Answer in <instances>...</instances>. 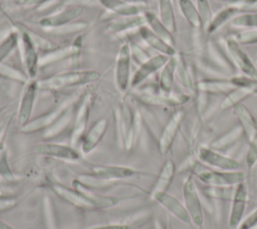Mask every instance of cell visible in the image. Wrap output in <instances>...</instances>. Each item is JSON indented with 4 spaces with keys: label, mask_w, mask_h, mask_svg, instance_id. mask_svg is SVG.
Here are the masks:
<instances>
[{
    "label": "cell",
    "mask_w": 257,
    "mask_h": 229,
    "mask_svg": "<svg viewBox=\"0 0 257 229\" xmlns=\"http://www.w3.org/2000/svg\"><path fill=\"white\" fill-rule=\"evenodd\" d=\"M113 117L118 144L130 151L139 136L142 116L128 103H121L113 110Z\"/></svg>",
    "instance_id": "6da1fadb"
},
{
    "label": "cell",
    "mask_w": 257,
    "mask_h": 229,
    "mask_svg": "<svg viewBox=\"0 0 257 229\" xmlns=\"http://www.w3.org/2000/svg\"><path fill=\"white\" fill-rule=\"evenodd\" d=\"M189 168L193 177L210 187H235L246 180L244 171L217 170L204 165L199 160L192 162Z\"/></svg>",
    "instance_id": "7a4b0ae2"
},
{
    "label": "cell",
    "mask_w": 257,
    "mask_h": 229,
    "mask_svg": "<svg viewBox=\"0 0 257 229\" xmlns=\"http://www.w3.org/2000/svg\"><path fill=\"white\" fill-rule=\"evenodd\" d=\"M100 73L92 69H79L62 71L38 80L39 89L55 91L68 87L80 86L95 82L99 79Z\"/></svg>",
    "instance_id": "3957f363"
},
{
    "label": "cell",
    "mask_w": 257,
    "mask_h": 229,
    "mask_svg": "<svg viewBox=\"0 0 257 229\" xmlns=\"http://www.w3.org/2000/svg\"><path fill=\"white\" fill-rule=\"evenodd\" d=\"M183 201L189 213L192 224L197 229H204V210L199 190L194 181V177L189 175L183 185Z\"/></svg>",
    "instance_id": "277c9868"
},
{
    "label": "cell",
    "mask_w": 257,
    "mask_h": 229,
    "mask_svg": "<svg viewBox=\"0 0 257 229\" xmlns=\"http://www.w3.org/2000/svg\"><path fill=\"white\" fill-rule=\"evenodd\" d=\"M91 106L92 96L90 93H85L79 98L76 108H74L70 134V143L73 147L80 145V142L86 132Z\"/></svg>",
    "instance_id": "5b68a950"
},
{
    "label": "cell",
    "mask_w": 257,
    "mask_h": 229,
    "mask_svg": "<svg viewBox=\"0 0 257 229\" xmlns=\"http://www.w3.org/2000/svg\"><path fill=\"white\" fill-rule=\"evenodd\" d=\"M197 158L204 165L217 170L237 171L240 170L241 167V164L236 159L223 152L217 151L208 145H201L198 148Z\"/></svg>",
    "instance_id": "8992f818"
},
{
    "label": "cell",
    "mask_w": 257,
    "mask_h": 229,
    "mask_svg": "<svg viewBox=\"0 0 257 229\" xmlns=\"http://www.w3.org/2000/svg\"><path fill=\"white\" fill-rule=\"evenodd\" d=\"M19 46L21 48L24 71L29 79H34L37 75L38 67L40 65V55L38 53V48L32 38V35L27 30L22 29L19 31Z\"/></svg>",
    "instance_id": "52a82bcc"
},
{
    "label": "cell",
    "mask_w": 257,
    "mask_h": 229,
    "mask_svg": "<svg viewBox=\"0 0 257 229\" xmlns=\"http://www.w3.org/2000/svg\"><path fill=\"white\" fill-rule=\"evenodd\" d=\"M132 55L128 42H124L120 45L114 66V83L119 92H126L131 85V66H132Z\"/></svg>",
    "instance_id": "ba28073f"
},
{
    "label": "cell",
    "mask_w": 257,
    "mask_h": 229,
    "mask_svg": "<svg viewBox=\"0 0 257 229\" xmlns=\"http://www.w3.org/2000/svg\"><path fill=\"white\" fill-rule=\"evenodd\" d=\"M224 45L236 69L240 70L244 75L257 78V67L249 55L241 47V44L231 36L224 40Z\"/></svg>",
    "instance_id": "9c48e42d"
},
{
    "label": "cell",
    "mask_w": 257,
    "mask_h": 229,
    "mask_svg": "<svg viewBox=\"0 0 257 229\" xmlns=\"http://www.w3.org/2000/svg\"><path fill=\"white\" fill-rule=\"evenodd\" d=\"M191 96L181 92H165L159 87L155 90H145L139 94V99L144 103L159 106H178L190 100Z\"/></svg>",
    "instance_id": "30bf717a"
},
{
    "label": "cell",
    "mask_w": 257,
    "mask_h": 229,
    "mask_svg": "<svg viewBox=\"0 0 257 229\" xmlns=\"http://www.w3.org/2000/svg\"><path fill=\"white\" fill-rule=\"evenodd\" d=\"M249 200L248 187L245 182L235 186L232 204L228 217V229H237L244 219V214Z\"/></svg>",
    "instance_id": "8fae6325"
},
{
    "label": "cell",
    "mask_w": 257,
    "mask_h": 229,
    "mask_svg": "<svg viewBox=\"0 0 257 229\" xmlns=\"http://www.w3.org/2000/svg\"><path fill=\"white\" fill-rule=\"evenodd\" d=\"M39 90V83L38 80L29 79L25 84L24 88L21 93L18 112H17V120L20 127L27 124L32 118L35 101L37 98V93Z\"/></svg>",
    "instance_id": "7c38bea8"
},
{
    "label": "cell",
    "mask_w": 257,
    "mask_h": 229,
    "mask_svg": "<svg viewBox=\"0 0 257 229\" xmlns=\"http://www.w3.org/2000/svg\"><path fill=\"white\" fill-rule=\"evenodd\" d=\"M82 5H71L60 11L43 16L38 20V25L45 30H52L75 21L83 12Z\"/></svg>",
    "instance_id": "4fadbf2b"
},
{
    "label": "cell",
    "mask_w": 257,
    "mask_h": 229,
    "mask_svg": "<svg viewBox=\"0 0 257 229\" xmlns=\"http://www.w3.org/2000/svg\"><path fill=\"white\" fill-rule=\"evenodd\" d=\"M184 110L178 109L174 111L162 129L158 139V148L162 155L168 154V152L171 150L180 130L181 124L184 120Z\"/></svg>",
    "instance_id": "5bb4252c"
},
{
    "label": "cell",
    "mask_w": 257,
    "mask_h": 229,
    "mask_svg": "<svg viewBox=\"0 0 257 229\" xmlns=\"http://www.w3.org/2000/svg\"><path fill=\"white\" fill-rule=\"evenodd\" d=\"M35 153L41 156H46L68 162H76L79 161L81 158L79 151L76 150L75 147L51 142L38 144L35 147Z\"/></svg>",
    "instance_id": "9a60e30c"
},
{
    "label": "cell",
    "mask_w": 257,
    "mask_h": 229,
    "mask_svg": "<svg viewBox=\"0 0 257 229\" xmlns=\"http://www.w3.org/2000/svg\"><path fill=\"white\" fill-rule=\"evenodd\" d=\"M152 200L158 202L163 208H165L169 213H171L174 217L179 219L185 224L190 225L192 228H194L191 218L189 216V213L184 205L178 198L170 194L168 191L166 192H159L155 193L150 196Z\"/></svg>",
    "instance_id": "2e32d148"
},
{
    "label": "cell",
    "mask_w": 257,
    "mask_h": 229,
    "mask_svg": "<svg viewBox=\"0 0 257 229\" xmlns=\"http://www.w3.org/2000/svg\"><path fill=\"white\" fill-rule=\"evenodd\" d=\"M205 49L208 57L204 61L211 64L210 69L224 70L225 73H231L236 69L226 49H223V47L218 42L209 40L205 45Z\"/></svg>",
    "instance_id": "e0dca14e"
},
{
    "label": "cell",
    "mask_w": 257,
    "mask_h": 229,
    "mask_svg": "<svg viewBox=\"0 0 257 229\" xmlns=\"http://www.w3.org/2000/svg\"><path fill=\"white\" fill-rule=\"evenodd\" d=\"M71 101H66L61 103L60 105L54 107L53 109L46 111L34 119H31L27 124L20 127V132L24 134H32L39 131H45L48 129L63 112L64 110L71 105Z\"/></svg>",
    "instance_id": "ac0fdd59"
},
{
    "label": "cell",
    "mask_w": 257,
    "mask_h": 229,
    "mask_svg": "<svg viewBox=\"0 0 257 229\" xmlns=\"http://www.w3.org/2000/svg\"><path fill=\"white\" fill-rule=\"evenodd\" d=\"M80 50L81 40L80 37H78L69 45L54 46L47 51H43V54L40 55L39 63L40 65H46L69 58H76V56L79 55Z\"/></svg>",
    "instance_id": "d6986e66"
},
{
    "label": "cell",
    "mask_w": 257,
    "mask_h": 229,
    "mask_svg": "<svg viewBox=\"0 0 257 229\" xmlns=\"http://www.w3.org/2000/svg\"><path fill=\"white\" fill-rule=\"evenodd\" d=\"M50 188L52 192L61 198L63 201L67 202L70 205H73L78 208L87 209V210H95L94 204L88 200L78 189L72 187L69 188L60 183H51Z\"/></svg>",
    "instance_id": "ffe728a7"
},
{
    "label": "cell",
    "mask_w": 257,
    "mask_h": 229,
    "mask_svg": "<svg viewBox=\"0 0 257 229\" xmlns=\"http://www.w3.org/2000/svg\"><path fill=\"white\" fill-rule=\"evenodd\" d=\"M91 174L103 181L112 183L117 180H125L135 177L139 172L126 166L96 165L91 167Z\"/></svg>",
    "instance_id": "44dd1931"
},
{
    "label": "cell",
    "mask_w": 257,
    "mask_h": 229,
    "mask_svg": "<svg viewBox=\"0 0 257 229\" xmlns=\"http://www.w3.org/2000/svg\"><path fill=\"white\" fill-rule=\"evenodd\" d=\"M168 59H169V56L161 53H157L151 56L149 59L143 62L139 66V68L136 70V72L134 73L131 79V86L132 87L139 86L152 74L160 71L161 68L166 64Z\"/></svg>",
    "instance_id": "7402d4cb"
},
{
    "label": "cell",
    "mask_w": 257,
    "mask_h": 229,
    "mask_svg": "<svg viewBox=\"0 0 257 229\" xmlns=\"http://www.w3.org/2000/svg\"><path fill=\"white\" fill-rule=\"evenodd\" d=\"M107 127L108 120L103 117L96 120L93 123V125L89 128V130L85 132L80 142V150L83 155L90 154L97 147V145L104 137Z\"/></svg>",
    "instance_id": "603a6c76"
},
{
    "label": "cell",
    "mask_w": 257,
    "mask_h": 229,
    "mask_svg": "<svg viewBox=\"0 0 257 229\" xmlns=\"http://www.w3.org/2000/svg\"><path fill=\"white\" fill-rule=\"evenodd\" d=\"M108 23L109 24L106 28V31L112 34H118L130 31L132 29H139L140 27L146 25V19L144 13H142L138 15L119 16L112 18Z\"/></svg>",
    "instance_id": "cb8c5ba5"
},
{
    "label": "cell",
    "mask_w": 257,
    "mask_h": 229,
    "mask_svg": "<svg viewBox=\"0 0 257 229\" xmlns=\"http://www.w3.org/2000/svg\"><path fill=\"white\" fill-rule=\"evenodd\" d=\"M235 86L230 80V77H214L198 80L197 92L206 94H227L233 90Z\"/></svg>",
    "instance_id": "d4e9b609"
},
{
    "label": "cell",
    "mask_w": 257,
    "mask_h": 229,
    "mask_svg": "<svg viewBox=\"0 0 257 229\" xmlns=\"http://www.w3.org/2000/svg\"><path fill=\"white\" fill-rule=\"evenodd\" d=\"M139 34L141 38L145 41V43L156 50L158 53L167 55L169 57L174 56L177 54V50L174 46L168 44L166 41H164L161 37H159L157 34H155L148 25H144L138 29Z\"/></svg>",
    "instance_id": "484cf974"
},
{
    "label": "cell",
    "mask_w": 257,
    "mask_h": 229,
    "mask_svg": "<svg viewBox=\"0 0 257 229\" xmlns=\"http://www.w3.org/2000/svg\"><path fill=\"white\" fill-rule=\"evenodd\" d=\"M176 78L189 92L197 94V82L196 74L192 67L187 64L181 53H177V67H176Z\"/></svg>",
    "instance_id": "4316f807"
},
{
    "label": "cell",
    "mask_w": 257,
    "mask_h": 229,
    "mask_svg": "<svg viewBox=\"0 0 257 229\" xmlns=\"http://www.w3.org/2000/svg\"><path fill=\"white\" fill-rule=\"evenodd\" d=\"M233 111L238 119L239 126L242 128L244 137L250 142L257 135V121L252 112L243 103L233 107Z\"/></svg>",
    "instance_id": "83f0119b"
},
{
    "label": "cell",
    "mask_w": 257,
    "mask_h": 229,
    "mask_svg": "<svg viewBox=\"0 0 257 229\" xmlns=\"http://www.w3.org/2000/svg\"><path fill=\"white\" fill-rule=\"evenodd\" d=\"M176 171H177V167L175 162L172 159L166 160L156 178V181L150 192V196L155 193L166 192L170 188L175 178Z\"/></svg>",
    "instance_id": "f1b7e54d"
},
{
    "label": "cell",
    "mask_w": 257,
    "mask_h": 229,
    "mask_svg": "<svg viewBox=\"0 0 257 229\" xmlns=\"http://www.w3.org/2000/svg\"><path fill=\"white\" fill-rule=\"evenodd\" d=\"M72 187L78 189L88 200H90L94 204L96 209L110 208L117 205L118 203V199L116 197L95 193L91 189L82 185L77 179L72 181Z\"/></svg>",
    "instance_id": "f546056e"
},
{
    "label": "cell",
    "mask_w": 257,
    "mask_h": 229,
    "mask_svg": "<svg viewBox=\"0 0 257 229\" xmlns=\"http://www.w3.org/2000/svg\"><path fill=\"white\" fill-rule=\"evenodd\" d=\"M99 4L116 16L142 14V5L124 0H98Z\"/></svg>",
    "instance_id": "4dcf8cb0"
},
{
    "label": "cell",
    "mask_w": 257,
    "mask_h": 229,
    "mask_svg": "<svg viewBox=\"0 0 257 229\" xmlns=\"http://www.w3.org/2000/svg\"><path fill=\"white\" fill-rule=\"evenodd\" d=\"M243 136H244V134H243L242 128L238 125L234 128H231L230 130L226 131L225 133L221 134L217 138H215L210 143L209 146L217 151L225 153L231 147L236 145Z\"/></svg>",
    "instance_id": "1f68e13d"
},
{
    "label": "cell",
    "mask_w": 257,
    "mask_h": 229,
    "mask_svg": "<svg viewBox=\"0 0 257 229\" xmlns=\"http://www.w3.org/2000/svg\"><path fill=\"white\" fill-rule=\"evenodd\" d=\"M178 53V52H177ZM176 67H177V54L169 57L166 64L159 71L158 87L165 91H173V85L176 78Z\"/></svg>",
    "instance_id": "d6a6232c"
},
{
    "label": "cell",
    "mask_w": 257,
    "mask_h": 229,
    "mask_svg": "<svg viewBox=\"0 0 257 229\" xmlns=\"http://www.w3.org/2000/svg\"><path fill=\"white\" fill-rule=\"evenodd\" d=\"M144 16L146 19V24L155 34L161 37L168 44L176 47V42L173 33L164 25V23L160 20L158 15L151 11H146L144 12Z\"/></svg>",
    "instance_id": "836d02e7"
},
{
    "label": "cell",
    "mask_w": 257,
    "mask_h": 229,
    "mask_svg": "<svg viewBox=\"0 0 257 229\" xmlns=\"http://www.w3.org/2000/svg\"><path fill=\"white\" fill-rule=\"evenodd\" d=\"M243 13L241 9H239L236 6H228L226 8L221 9L220 11H218L216 14L213 15L212 21L210 23V25L208 26L206 33L207 34H213L216 31H218L219 29H221L226 23L231 22V20L237 16L238 14Z\"/></svg>",
    "instance_id": "e575fe53"
},
{
    "label": "cell",
    "mask_w": 257,
    "mask_h": 229,
    "mask_svg": "<svg viewBox=\"0 0 257 229\" xmlns=\"http://www.w3.org/2000/svg\"><path fill=\"white\" fill-rule=\"evenodd\" d=\"M158 7L160 20L172 33L176 32L177 22L172 0H158Z\"/></svg>",
    "instance_id": "d590c367"
},
{
    "label": "cell",
    "mask_w": 257,
    "mask_h": 229,
    "mask_svg": "<svg viewBox=\"0 0 257 229\" xmlns=\"http://www.w3.org/2000/svg\"><path fill=\"white\" fill-rule=\"evenodd\" d=\"M73 105H69L65 110L64 112L48 128L44 131V134H43V138L45 139H51V138H54L56 137L58 134H60L65 128L66 126L72 122L73 120V109H72Z\"/></svg>",
    "instance_id": "8d00e7d4"
},
{
    "label": "cell",
    "mask_w": 257,
    "mask_h": 229,
    "mask_svg": "<svg viewBox=\"0 0 257 229\" xmlns=\"http://www.w3.org/2000/svg\"><path fill=\"white\" fill-rule=\"evenodd\" d=\"M179 9L191 27L201 30V19L197 6L191 0H178Z\"/></svg>",
    "instance_id": "74e56055"
},
{
    "label": "cell",
    "mask_w": 257,
    "mask_h": 229,
    "mask_svg": "<svg viewBox=\"0 0 257 229\" xmlns=\"http://www.w3.org/2000/svg\"><path fill=\"white\" fill-rule=\"evenodd\" d=\"M251 94L240 87H235L233 90L225 94L224 98L220 102V109L221 110H227L229 108H233L235 105L242 103L243 100H245L247 97H249Z\"/></svg>",
    "instance_id": "f35d334b"
},
{
    "label": "cell",
    "mask_w": 257,
    "mask_h": 229,
    "mask_svg": "<svg viewBox=\"0 0 257 229\" xmlns=\"http://www.w3.org/2000/svg\"><path fill=\"white\" fill-rule=\"evenodd\" d=\"M20 33L18 30H13L0 42V63L3 62L9 54L19 45Z\"/></svg>",
    "instance_id": "ab89813d"
},
{
    "label": "cell",
    "mask_w": 257,
    "mask_h": 229,
    "mask_svg": "<svg viewBox=\"0 0 257 229\" xmlns=\"http://www.w3.org/2000/svg\"><path fill=\"white\" fill-rule=\"evenodd\" d=\"M0 77L21 82L24 84L29 80V77L27 76L24 70H20L19 68L10 65L6 62L0 63Z\"/></svg>",
    "instance_id": "60d3db41"
},
{
    "label": "cell",
    "mask_w": 257,
    "mask_h": 229,
    "mask_svg": "<svg viewBox=\"0 0 257 229\" xmlns=\"http://www.w3.org/2000/svg\"><path fill=\"white\" fill-rule=\"evenodd\" d=\"M230 80L235 87L243 88L251 95H257V78L244 74H238L230 76Z\"/></svg>",
    "instance_id": "b9f144b4"
},
{
    "label": "cell",
    "mask_w": 257,
    "mask_h": 229,
    "mask_svg": "<svg viewBox=\"0 0 257 229\" xmlns=\"http://www.w3.org/2000/svg\"><path fill=\"white\" fill-rule=\"evenodd\" d=\"M231 25L235 28H257V12H243L231 20Z\"/></svg>",
    "instance_id": "7bdbcfd3"
},
{
    "label": "cell",
    "mask_w": 257,
    "mask_h": 229,
    "mask_svg": "<svg viewBox=\"0 0 257 229\" xmlns=\"http://www.w3.org/2000/svg\"><path fill=\"white\" fill-rule=\"evenodd\" d=\"M197 9L200 15L201 19V30L206 32L208 26L210 25L212 18H213V12L210 6V3L208 0H197Z\"/></svg>",
    "instance_id": "ee69618b"
},
{
    "label": "cell",
    "mask_w": 257,
    "mask_h": 229,
    "mask_svg": "<svg viewBox=\"0 0 257 229\" xmlns=\"http://www.w3.org/2000/svg\"><path fill=\"white\" fill-rule=\"evenodd\" d=\"M0 177L7 182L15 180V176L9 165L7 150L2 143L0 144Z\"/></svg>",
    "instance_id": "f6af8a7d"
},
{
    "label": "cell",
    "mask_w": 257,
    "mask_h": 229,
    "mask_svg": "<svg viewBox=\"0 0 257 229\" xmlns=\"http://www.w3.org/2000/svg\"><path fill=\"white\" fill-rule=\"evenodd\" d=\"M232 37L241 45H250L257 43V28H246L232 35Z\"/></svg>",
    "instance_id": "bcb514c9"
},
{
    "label": "cell",
    "mask_w": 257,
    "mask_h": 229,
    "mask_svg": "<svg viewBox=\"0 0 257 229\" xmlns=\"http://www.w3.org/2000/svg\"><path fill=\"white\" fill-rule=\"evenodd\" d=\"M88 27V22L87 21H73L69 24H66L64 26L49 30L50 32L54 34H71L75 32H80L83 30H86Z\"/></svg>",
    "instance_id": "7dc6e473"
},
{
    "label": "cell",
    "mask_w": 257,
    "mask_h": 229,
    "mask_svg": "<svg viewBox=\"0 0 257 229\" xmlns=\"http://www.w3.org/2000/svg\"><path fill=\"white\" fill-rule=\"evenodd\" d=\"M128 45H130V49H131L132 59L135 60L139 65H141L143 62H145L147 59H149L151 57L145 51V49L136 41H130Z\"/></svg>",
    "instance_id": "c3c4849f"
},
{
    "label": "cell",
    "mask_w": 257,
    "mask_h": 229,
    "mask_svg": "<svg viewBox=\"0 0 257 229\" xmlns=\"http://www.w3.org/2000/svg\"><path fill=\"white\" fill-rule=\"evenodd\" d=\"M245 160L249 169H252L257 163V135L249 142V148L246 153Z\"/></svg>",
    "instance_id": "681fc988"
},
{
    "label": "cell",
    "mask_w": 257,
    "mask_h": 229,
    "mask_svg": "<svg viewBox=\"0 0 257 229\" xmlns=\"http://www.w3.org/2000/svg\"><path fill=\"white\" fill-rule=\"evenodd\" d=\"M237 229H257V208L242 220Z\"/></svg>",
    "instance_id": "f907efd6"
},
{
    "label": "cell",
    "mask_w": 257,
    "mask_h": 229,
    "mask_svg": "<svg viewBox=\"0 0 257 229\" xmlns=\"http://www.w3.org/2000/svg\"><path fill=\"white\" fill-rule=\"evenodd\" d=\"M18 203V200L14 197L0 196V212L9 211L13 209Z\"/></svg>",
    "instance_id": "816d5d0a"
},
{
    "label": "cell",
    "mask_w": 257,
    "mask_h": 229,
    "mask_svg": "<svg viewBox=\"0 0 257 229\" xmlns=\"http://www.w3.org/2000/svg\"><path fill=\"white\" fill-rule=\"evenodd\" d=\"M51 0H16L18 4H21L23 6H28V7H35V6H40L43 5Z\"/></svg>",
    "instance_id": "f5cc1de1"
},
{
    "label": "cell",
    "mask_w": 257,
    "mask_h": 229,
    "mask_svg": "<svg viewBox=\"0 0 257 229\" xmlns=\"http://www.w3.org/2000/svg\"><path fill=\"white\" fill-rule=\"evenodd\" d=\"M88 229H131V227L126 224H107V225L91 227Z\"/></svg>",
    "instance_id": "db71d44e"
},
{
    "label": "cell",
    "mask_w": 257,
    "mask_h": 229,
    "mask_svg": "<svg viewBox=\"0 0 257 229\" xmlns=\"http://www.w3.org/2000/svg\"><path fill=\"white\" fill-rule=\"evenodd\" d=\"M0 229H14L12 226H10L9 224L5 223L4 221L0 220Z\"/></svg>",
    "instance_id": "11a10c76"
},
{
    "label": "cell",
    "mask_w": 257,
    "mask_h": 229,
    "mask_svg": "<svg viewBox=\"0 0 257 229\" xmlns=\"http://www.w3.org/2000/svg\"><path fill=\"white\" fill-rule=\"evenodd\" d=\"M1 3H2V0H0V6H1Z\"/></svg>",
    "instance_id": "9f6ffc18"
},
{
    "label": "cell",
    "mask_w": 257,
    "mask_h": 229,
    "mask_svg": "<svg viewBox=\"0 0 257 229\" xmlns=\"http://www.w3.org/2000/svg\"><path fill=\"white\" fill-rule=\"evenodd\" d=\"M164 229H169V228H164Z\"/></svg>",
    "instance_id": "6f0895ef"
},
{
    "label": "cell",
    "mask_w": 257,
    "mask_h": 229,
    "mask_svg": "<svg viewBox=\"0 0 257 229\" xmlns=\"http://www.w3.org/2000/svg\"><path fill=\"white\" fill-rule=\"evenodd\" d=\"M0 144H1V142H0Z\"/></svg>",
    "instance_id": "680465c9"
}]
</instances>
